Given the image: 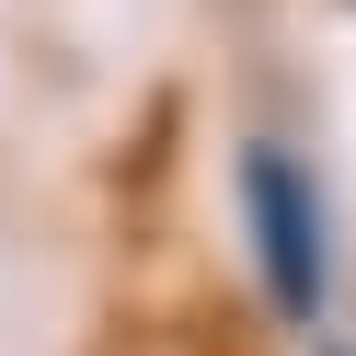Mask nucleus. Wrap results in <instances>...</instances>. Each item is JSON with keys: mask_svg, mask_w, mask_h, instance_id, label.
Masks as SVG:
<instances>
[{"mask_svg": "<svg viewBox=\"0 0 356 356\" xmlns=\"http://www.w3.org/2000/svg\"><path fill=\"white\" fill-rule=\"evenodd\" d=\"M241 195H253V241H264L276 310L310 322V310H322V207H310V184L287 172V149H253V161H241Z\"/></svg>", "mask_w": 356, "mask_h": 356, "instance_id": "f257e3e1", "label": "nucleus"}]
</instances>
